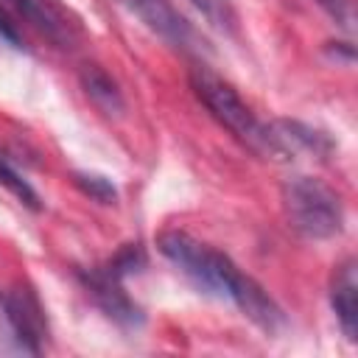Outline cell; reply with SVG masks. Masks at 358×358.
Returning a JSON list of instances; mask_svg holds the SVG:
<instances>
[{
    "mask_svg": "<svg viewBox=\"0 0 358 358\" xmlns=\"http://www.w3.org/2000/svg\"><path fill=\"white\" fill-rule=\"evenodd\" d=\"M157 249L201 294L232 302L263 333L271 336L285 324V313L274 302V296L257 280L243 274L224 252L213 249L210 243H201V241H196L193 235H187L182 229H165L157 238Z\"/></svg>",
    "mask_w": 358,
    "mask_h": 358,
    "instance_id": "6da1fadb",
    "label": "cell"
},
{
    "mask_svg": "<svg viewBox=\"0 0 358 358\" xmlns=\"http://www.w3.org/2000/svg\"><path fill=\"white\" fill-rule=\"evenodd\" d=\"M282 210L288 224L308 241H330L344 229V207L333 187L316 176H291L282 190Z\"/></svg>",
    "mask_w": 358,
    "mask_h": 358,
    "instance_id": "7a4b0ae2",
    "label": "cell"
},
{
    "mask_svg": "<svg viewBox=\"0 0 358 358\" xmlns=\"http://www.w3.org/2000/svg\"><path fill=\"white\" fill-rule=\"evenodd\" d=\"M190 90L199 98V103L210 112L213 120H218L238 143L252 148L255 154L266 157V123L255 117L249 103L238 95V90L215 76L207 67H193L190 70Z\"/></svg>",
    "mask_w": 358,
    "mask_h": 358,
    "instance_id": "3957f363",
    "label": "cell"
},
{
    "mask_svg": "<svg viewBox=\"0 0 358 358\" xmlns=\"http://www.w3.org/2000/svg\"><path fill=\"white\" fill-rule=\"evenodd\" d=\"M0 338L14 352L39 355L48 341V316L36 291L25 282L0 288Z\"/></svg>",
    "mask_w": 358,
    "mask_h": 358,
    "instance_id": "277c9868",
    "label": "cell"
},
{
    "mask_svg": "<svg viewBox=\"0 0 358 358\" xmlns=\"http://www.w3.org/2000/svg\"><path fill=\"white\" fill-rule=\"evenodd\" d=\"M78 282L87 291V296L95 302V308L115 322L123 330H137L145 322L143 308L129 296V291L123 288V277H117L115 271H109L106 266H92V268H81L78 271Z\"/></svg>",
    "mask_w": 358,
    "mask_h": 358,
    "instance_id": "5b68a950",
    "label": "cell"
},
{
    "mask_svg": "<svg viewBox=\"0 0 358 358\" xmlns=\"http://www.w3.org/2000/svg\"><path fill=\"white\" fill-rule=\"evenodd\" d=\"M120 8H126L134 20H140L143 28H148L154 36L168 42L176 50L199 53L201 39L190 20L171 3V0H115Z\"/></svg>",
    "mask_w": 358,
    "mask_h": 358,
    "instance_id": "8992f818",
    "label": "cell"
},
{
    "mask_svg": "<svg viewBox=\"0 0 358 358\" xmlns=\"http://www.w3.org/2000/svg\"><path fill=\"white\" fill-rule=\"evenodd\" d=\"M3 3L62 50H73L84 36L81 20L62 0H3Z\"/></svg>",
    "mask_w": 358,
    "mask_h": 358,
    "instance_id": "52a82bcc",
    "label": "cell"
},
{
    "mask_svg": "<svg viewBox=\"0 0 358 358\" xmlns=\"http://www.w3.org/2000/svg\"><path fill=\"white\" fill-rule=\"evenodd\" d=\"M336 143L324 129H316L302 120H271L266 123V157L268 159H294L299 154H310L316 159H327Z\"/></svg>",
    "mask_w": 358,
    "mask_h": 358,
    "instance_id": "ba28073f",
    "label": "cell"
},
{
    "mask_svg": "<svg viewBox=\"0 0 358 358\" xmlns=\"http://www.w3.org/2000/svg\"><path fill=\"white\" fill-rule=\"evenodd\" d=\"M330 308L341 333L355 341L358 338V263L355 257H344L330 277Z\"/></svg>",
    "mask_w": 358,
    "mask_h": 358,
    "instance_id": "9c48e42d",
    "label": "cell"
},
{
    "mask_svg": "<svg viewBox=\"0 0 358 358\" xmlns=\"http://www.w3.org/2000/svg\"><path fill=\"white\" fill-rule=\"evenodd\" d=\"M78 84L84 90V95L90 98V103L106 115V117H120L126 109L123 92L117 87V81L101 67V64H84L78 73Z\"/></svg>",
    "mask_w": 358,
    "mask_h": 358,
    "instance_id": "30bf717a",
    "label": "cell"
},
{
    "mask_svg": "<svg viewBox=\"0 0 358 358\" xmlns=\"http://www.w3.org/2000/svg\"><path fill=\"white\" fill-rule=\"evenodd\" d=\"M0 185H3V187H6L22 207H28V210H34V213L42 210V199H39V193L34 190V185H31L14 165H11L3 154H0Z\"/></svg>",
    "mask_w": 358,
    "mask_h": 358,
    "instance_id": "8fae6325",
    "label": "cell"
},
{
    "mask_svg": "<svg viewBox=\"0 0 358 358\" xmlns=\"http://www.w3.org/2000/svg\"><path fill=\"white\" fill-rule=\"evenodd\" d=\"M73 182H76V187H78L84 196L95 199L98 204H115V201H117V187H115V182H112L109 176H103V173H95V171H76V173H73Z\"/></svg>",
    "mask_w": 358,
    "mask_h": 358,
    "instance_id": "7c38bea8",
    "label": "cell"
},
{
    "mask_svg": "<svg viewBox=\"0 0 358 358\" xmlns=\"http://www.w3.org/2000/svg\"><path fill=\"white\" fill-rule=\"evenodd\" d=\"M145 263H148V257H145V249L140 246V243H123L103 266L109 268V271H115L117 277H131V274H137V271H143L145 268Z\"/></svg>",
    "mask_w": 358,
    "mask_h": 358,
    "instance_id": "4fadbf2b",
    "label": "cell"
},
{
    "mask_svg": "<svg viewBox=\"0 0 358 358\" xmlns=\"http://www.w3.org/2000/svg\"><path fill=\"white\" fill-rule=\"evenodd\" d=\"M333 22H338L344 31H352L355 14H352V0H313Z\"/></svg>",
    "mask_w": 358,
    "mask_h": 358,
    "instance_id": "5bb4252c",
    "label": "cell"
},
{
    "mask_svg": "<svg viewBox=\"0 0 358 358\" xmlns=\"http://www.w3.org/2000/svg\"><path fill=\"white\" fill-rule=\"evenodd\" d=\"M0 45H8V48H14V50H22V48H25V39H22L17 22H14L3 8H0Z\"/></svg>",
    "mask_w": 358,
    "mask_h": 358,
    "instance_id": "9a60e30c",
    "label": "cell"
},
{
    "mask_svg": "<svg viewBox=\"0 0 358 358\" xmlns=\"http://www.w3.org/2000/svg\"><path fill=\"white\" fill-rule=\"evenodd\" d=\"M327 53H330V59L344 62V64H352V59H355V48L350 42H327Z\"/></svg>",
    "mask_w": 358,
    "mask_h": 358,
    "instance_id": "2e32d148",
    "label": "cell"
},
{
    "mask_svg": "<svg viewBox=\"0 0 358 358\" xmlns=\"http://www.w3.org/2000/svg\"><path fill=\"white\" fill-rule=\"evenodd\" d=\"M193 3H196L199 8H204L207 14H213V0H193Z\"/></svg>",
    "mask_w": 358,
    "mask_h": 358,
    "instance_id": "e0dca14e",
    "label": "cell"
}]
</instances>
